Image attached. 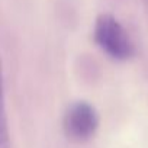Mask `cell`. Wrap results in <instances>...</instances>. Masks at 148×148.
I'll return each instance as SVG.
<instances>
[{"label":"cell","mask_w":148,"mask_h":148,"mask_svg":"<svg viewBox=\"0 0 148 148\" xmlns=\"http://www.w3.org/2000/svg\"><path fill=\"white\" fill-rule=\"evenodd\" d=\"M95 39L97 45L113 60H128L134 52V47L126 31L112 15L103 13L96 19Z\"/></svg>","instance_id":"cell-1"},{"label":"cell","mask_w":148,"mask_h":148,"mask_svg":"<svg viewBox=\"0 0 148 148\" xmlns=\"http://www.w3.org/2000/svg\"><path fill=\"white\" fill-rule=\"evenodd\" d=\"M9 129H8V118L5 109V87H3V70L2 60H0V148H9Z\"/></svg>","instance_id":"cell-3"},{"label":"cell","mask_w":148,"mask_h":148,"mask_svg":"<svg viewBox=\"0 0 148 148\" xmlns=\"http://www.w3.org/2000/svg\"><path fill=\"white\" fill-rule=\"evenodd\" d=\"M99 126V116L96 109L87 102H76L73 103L62 121L64 134L68 139L74 142L89 141Z\"/></svg>","instance_id":"cell-2"}]
</instances>
